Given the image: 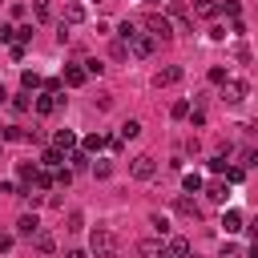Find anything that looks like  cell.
<instances>
[{"instance_id": "obj_3", "label": "cell", "mask_w": 258, "mask_h": 258, "mask_svg": "<svg viewBox=\"0 0 258 258\" xmlns=\"http://www.w3.org/2000/svg\"><path fill=\"white\" fill-rule=\"evenodd\" d=\"M153 48H157V40H153L149 32H137V36L129 40V56H137V60H145V56H153Z\"/></svg>"}, {"instance_id": "obj_21", "label": "cell", "mask_w": 258, "mask_h": 258, "mask_svg": "<svg viewBox=\"0 0 258 258\" xmlns=\"http://www.w3.org/2000/svg\"><path fill=\"white\" fill-rule=\"evenodd\" d=\"M64 161H69V169H85V165H89V153H85V149H73Z\"/></svg>"}, {"instance_id": "obj_42", "label": "cell", "mask_w": 258, "mask_h": 258, "mask_svg": "<svg viewBox=\"0 0 258 258\" xmlns=\"http://www.w3.org/2000/svg\"><path fill=\"white\" fill-rule=\"evenodd\" d=\"M189 121L194 125H206V109H189Z\"/></svg>"}, {"instance_id": "obj_29", "label": "cell", "mask_w": 258, "mask_h": 258, "mask_svg": "<svg viewBox=\"0 0 258 258\" xmlns=\"http://www.w3.org/2000/svg\"><path fill=\"white\" fill-rule=\"evenodd\" d=\"M12 109H16V113H28V109H32V97H28V93H16V97H12Z\"/></svg>"}, {"instance_id": "obj_7", "label": "cell", "mask_w": 258, "mask_h": 258, "mask_svg": "<svg viewBox=\"0 0 258 258\" xmlns=\"http://www.w3.org/2000/svg\"><path fill=\"white\" fill-rule=\"evenodd\" d=\"M40 234V218L36 214H20L16 218V238H36Z\"/></svg>"}, {"instance_id": "obj_43", "label": "cell", "mask_w": 258, "mask_h": 258, "mask_svg": "<svg viewBox=\"0 0 258 258\" xmlns=\"http://www.w3.org/2000/svg\"><path fill=\"white\" fill-rule=\"evenodd\" d=\"M242 165H258V153L254 149H242Z\"/></svg>"}, {"instance_id": "obj_19", "label": "cell", "mask_w": 258, "mask_h": 258, "mask_svg": "<svg viewBox=\"0 0 258 258\" xmlns=\"http://www.w3.org/2000/svg\"><path fill=\"white\" fill-rule=\"evenodd\" d=\"M20 85H24V93H32V89H40L44 81H40V73H32V69H24V73H20Z\"/></svg>"}, {"instance_id": "obj_48", "label": "cell", "mask_w": 258, "mask_h": 258, "mask_svg": "<svg viewBox=\"0 0 258 258\" xmlns=\"http://www.w3.org/2000/svg\"><path fill=\"white\" fill-rule=\"evenodd\" d=\"M141 4H149V8H157V4H161V0H141Z\"/></svg>"}, {"instance_id": "obj_47", "label": "cell", "mask_w": 258, "mask_h": 258, "mask_svg": "<svg viewBox=\"0 0 258 258\" xmlns=\"http://www.w3.org/2000/svg\"><path fill=\"white\" fill-rule=\"evenodd\" d=\"M64 258H89V254H85V250H69Z\"/></svg>"}, {"instance_id": "obj_4", "label": "cell", "mask_w": 258, "mask_h": 258, "mask_svg": "<svg viewBox=\"0 0 258 258\" xmlns=\"http://www.w3.org/2000/svg\"><path fill=\"white\" fill-rule=\"evenodd\" d=\"M129 173H133L137 181H149V177L157 173V161H153L149 153H137V157H133V165H129Z\"/></svg>"}, {"instance_id": "obj_31", "label": "cell", "mask_w": 258, "mask_h": 258, "mask_svg": "<svg viewBox=\"0 0 258 258\" xmlns=\"http://www.w3.org/2000/svg\"><path fill=\"white\" fill-rule=\"evenodd\" d=\"M218 258H246V250H242V246H238V242H226V246H222V254H218Z\"/></svg>"}, {"instance_id": "obj_8", "label": "cell", "mask_w": 258, "mask_h": 258, "mask_svg": "<svg viewBox=\"0 0 258 258\" xmlns=\"http://www.w3.org/2000/svg\"><path fill=\"white\" fill-rule=\"evenodd\" d=\"M85 81H89L85 64H64V77H60V85H69V89H81Z\"/></svg>"}, {"instance_id": "obj_40", "label": "cell", "mask_w": 258, "mask_h": 258, "mask_svg": "<svg viewBox=\"0 0 258 258\" xmlns=\"http://www.w3.org/2000/svg\"><path fill=\"white\" fill-rule=\"evenodd\" d=\"M52 181H56V185H69V181H73V169H56Z\"/></svg>"}, {"instance_id": "obj_25", "label": "cell", "mask_w": 258, "mask_h": 258, "mask_svg": "<svg viewBox=\"0 0 258 258\" xmlns=\"http://www.w3.org/2000/svg\"><path fill=\"white\" fill-rule=\"evenodd\" d=\"M32 40V24H20V28H12V44H28Z\"/></svg>"}, {"instance_id": "obj_17", "label": "cell", "mask_w": 258, "mask_h": 258, "mask_svg": "<svg viewBox=\"0 0 258 258\" xmlns=\"http://www.w3.org/2000/svg\"><path fill=\"white\" fill-rule=\"evenodd\" d=\"M222 226H226V234H238V230H242V214H238V210H226V214H222Z\"/></svg>"}, {"instance_id": "obj_6", "label": "cell", "mask_w": 258, "mask_h": 258, "mask_svg": "<svg viewBox=\"0 0 258 258\" xmlns=\"http://www.w3.org/2000/svg\"><path fill=\"white\" fill-rule=\"evenodd\" d=\"M181 77H185V73H181V64H165V69H157V73H153V85H157V89H169V85H177Z\"/></svg>"}, {"instance_id": "obj_37", "label": "cell", "mask_w": 258, "mask_h": 258, "mask_svg": "<svg viewBox=\"0 0 258 258\" xmlns=\"http://www.w3.org/2000/svg\"><path fill=\"white\" fill-rule=\"evenodd\" d=\"M93 173H97V177H101V181H105V177H109V173H113V165H109V161H93Z\"/></svg>"}, {"instance_id": "obj_36", "label": "cell", "mask_w": 258, "mask_h": 258, "mask_svg": "<svg viewBox=\"0 0 258 258\" xmlns=\"http://www.w3.org/2000/svg\"><path fill=\"white\" fill-rule=\"evenodd\" d=\"M210 169H214V173H226V153H214V157H210Z\"/></svg>"}, {"instance_id": "obj_24", "label": "cell", "mask_w": 258, "mask_h": 258, "mask_svg": "<svg viewBox=\"0 0 258 258\" xmlns=\"http://www.w3.org/2000/svg\"><path fill=\"white\" fill-rule=\"evenodd\" d=\"M137 32H141V28H137V24H133V20H125V24H121V28H117V40H125V44H129V40H133V36H137Z\"/></svg>"}, {"instance_id": "obj_30", "label": "cell", "mask_w": 258, "mask_h": 258, "mask_svg": "<svg viewBox=\"0 0 258 258\" xmlns=\"http://www.w3.org/2000/svg\"><path fill=\"white\" fill-rule=\"evenodd\" d=\"M0 137H4V141H24V137H28V129H20V125H8Z\"/></svg>"}, {"instance_id": "obj_34", "label": "cell", "mask_w": 258, "mask_h": 258, "mask_svg": "<svg viewBox=\"0 0 258 258\" xmlns=\"http://www.w3.org/2000/svg\"><path fill=\"white\" fill-rule=\"evenodd\" d=\"M109 52H113V60H125V56H129V44H125V40H113Z\"/></svg>"}, {"instance_id": "obj_2", "label": "cell", "mask_w": 258, "mask_h": 258, "mask_svg": "<svg viewBox=\"0 0 258 258\" xmlns=\"http://www.w3.org/2000/svg\"><path fill=\"white\" fill-rule=\"evenodd\" d=\"M145 28H149V36H153V40H161V44H169V40H173V24H169V16H157V12H153V16L145 20Z\"/></svg>"}, {"instance_id": "obj_18", "label": "cell", "mask_w": 258, "mask_h": 258, "mask_svg": "<svg viewBox=\"0 0 258 258\" xmlns=\"http://www.w3.org/2000/svg\"><path fill=\"white\" fill-rule=\"evenodd\" d=\"M165 250H169L173 258H189V242H185V238H169V242H165Z\"/></svg>"}, {"instance_id": "obj_23", "label": "cell", "mask_w": 258, "mask_h": 258, "mask_svg": "<svg viewBox=\"0 0 258 258\" xmlns=\"http://www.w3.org/2000/svg\"><path fill=\"white\" fill-rule=\"evenodd\" d=\"M32 242H36V250H40V254H52V250H56V242H52V234H44V230H40V234H36Z\"/></svg>"}, {"instance_id": "obj_45", "label": "cell", "mask_w": 258, "mask_h": 258, "mask_svg": "<svg viewBox=\"0 0 258 258\" xmlns=\"http://www.w3.org/2000/svg\"><path fill=\"white\" fill-rule=\"evenodd\" d=\"M165 4H169V12H181L185 8V0H165Z\"/></svg>"}, {"instance_id": "obj_9", "label": "cell", "mask_w": 258, "mask_h": 258, "mask_svg": "<svg viewBox=\"0 0 258 258\" xmlns=\"http://www.w3.org/2000/svg\"><path fill=\"white\" fill-rule=\"evenodd\" d=\"M173 210H177L181 218H194V222L202 218V206H198L194 198H185V194H177V198H173Z\"/></svg>"}, {"instance_id": "obj_26", "label": "cell", "mask_w": 258, "mask_h": 258, "mask_svg": "<svg viewBox=\"0 0 258 258\" xmlns=\"http://www.w3.org/2000/svg\"><path fill=\"white\" fill-rule=\"evenodd\" d=\"M169 117H173V121H185V117H189V101H173V105H169Z\"/></svg>"}, {"instance_id": "obj_1", "label": "cell", "mask_w": 258, "mask_h": 258, "mask_svg": "<svg viewBox=\"0 0 258 258\" xmlns=\"http://www.w3.org/2000/svg\"><path fill=\"white\" fill-rule=\"evenodd\" d=\"M89 250H93L97 258H117V254H121V242H117V234H113V230L97 226V230L89 234Z\"/></svg>"}, {"instance_id": "obj_20", "label": "cell", "mask_w": 258, "mask_h": 258, "mask_svg": "<svg viewBox=\"0 0 258 258\" xmlns=\"http://www.w3.org/2000/svg\"><path fill=\"white\" fill-rule=\"evenodd\" d=\"M133 137H141V121H133V117H129V121L121 125V141H133Z\"/></svg>"}, {"instance_id": "obj_33", "label": "cell", "mask_w": 258, "mask_h": 258, "mask_svg": "<svg viewBox=\"0 0 258 258\" xmlns=\"http://www.w3.org/2000/svg\"><path fill=\"white\" fill-rule=\"evenodd\" d=\"M194 12H198V16H206V20H210V16H218V4H210V0H202V4H198V8H194Z\"/></svg>"}, {"instance_id": "obj_39", "label": "cell", "mask_w": 258, "mask_h": 258, "mask_svg": "<svg viewBox=\"0 0 258 258\" xmlns=\"http://www.w3.org/2000/svg\"><path fill=\"white\" fill-rule=\"evenodd\" d=\"M32 16H36V20H48V4L36 0V4H32Z\"/></svg>"}, {"instance_id": "obj_46", "label": "cell", "mask_w": 258, "mask_h": 258, "mask_svg": "<svg viewBox=\"0 0 258 258\" xmlns=\"http://www.w3.org/2000/svg\"><path fill=\"white\" fill-rule=\"evenodd\" d=\"M242 230H250V238H254V242H258V218H254V222H250V226H242Z\"/></svg>"}, {"instance_id": "obj_41", "label": "cell", "mask_w": 258, "mask_h": 258, "mask_svg": "<svg viewBox=\"0 0 258 258\" xmlns=\"http://www.w3.org/2000/svg\"><path fill=\"white\" fill-rule=\"evenodd\" d=\"M101 69H105V64H101V60H85V73H89V77H97V73H101Z\"/></svg>"}, {"instance_id": "obj_12", "label": "cell", "mask_w": 258, "mask_h": 258, "mask_svg": "<svg viewBox=\"0 0 258 258\" xmlns=\"http://www.w3.org/2000/svg\"><path fill=\"white\" fill-rule=\"evenodd\" d=\"M81 20H85V4L69 0V4H64V20H60V24H69V28H73V24H81Z\"/></svg>"}, {"instance_id": "obj_28", "label": "cell", "mask_w": 258, "mask_h": 258, "mask_svg": "<svg viewBox=\"0 0 258 258\" xmlns=\"http://www.w3.org/2000/svg\"><path fill=\"white\" fill-rule=\"evenodd\" d=\"M206 77H210V85H226V81H230L222 64H210V73H206Z\"/></svg>"}, {"instance_id": "obj_15", "label": "cell", "mask_w": 258, "mask_h": 258, "mask_svg": "<svg viewBox=\"0 0 258 258\" xmlns=\"http://www.w3.org/2000/svg\"><path fill=\"white\" fill-rule=\"evenodd\" d=\"M32 105H36V113H40V117H48V113L56 109V93H40Z\"/></svg>"}, {"instance_id": "obj_16", "label": "cell", "mask_w": 258, "mask_h": 258, "mask_svg": "<svg viewBox=\"0 0 258 258\" xmlns=\"http://www.w3.org/2000/svg\"><path fill=\"white\" fill-rule=\"evenodd\" d=\"M206 198H210V202H226V198H230L226 181H210V185H206Z\"/></svg>"}, {"instance_id": "obj_27", "label": "cell", "mask_w": 258, "mask_h": 258, "mask_svg": "<svg viewBox=\"0 0 258 258\" xmlns=\"http://www.w3.org/2000/svg\"><path fill=\"white\" fill-rule=\"evenodd\" d=\"M181 185H185V194H198L206 181H202V173H185V177H181Z\"/></svg>"}, {"instance_id": "obj_44", "label": "cell", "mask_w": 258, "mask_h": 258, "mask_svg": "<svg viewBox=\"0 0 258 258\" xmlns=\"http://www.w3.org/2000/svg\"><path fill=\"white\" fill-rule=\"evenodd\" d=\"M8 246H12V234H0V254H4Z\"/></svg>"}, {"instance_id": "obj_32", "label": "cell", "mask_w": 258, "mask_h": 258, "mask_svg": "<svg viewBox=\"0 0 258 258\" xmlns=\"http://www.w3.org/2000/svg\"><path fill=\"white\" fill-rule=\"evenodd\" d=\"M32 185H36V189H48V185H52V173H48V169H36Z\"/></svg>"}, {"instance_id": "obj_10", "label": "cell", "mask_w": 258, "mask_h": 258, "mask_svg": "<svg viewBox=\"0 0 258 258\" xmlns=\"http://www.w3.org/2000/svg\"><path fill=\"white\" fill-rule=\"evenodd\" d=\"M52 149L73 153V149H77V133H73V129H56V133H52Z\"/></svg>"}, {"instance_id": "obj_14", "label": "cell", "mask_w": 258, "mask_h": 258, "mask_svg": "<svg viewBox=\"0 0 258 258\" xmlns=\"http://www.w3.org/2000/svg\"><path fill=\"white\" fill-rule=\"evenodd\" d=\"M60 165H64V153L60 149H44L40 153V169H60Z\"/></svg>"}, {"instance_id": "obj_5", "label": "cell", "mask_w": 258, "mask_h": 258, "mask_svg": "<svg viewBox=\"0 0 258 258\" xmlns=\"http://www.w3.org/2000/svg\"><path fill=\"white\" fill-rule=\"evenodd\" d=\"M246 93H250L246 81H226V85H222V101H226V105H242Z\"/></svg>"}, {"instance_id": "obj_38", "label": "cell", "mask_w": 258, "mask_h": 258, "mask_svg": "<svg viewBox=\"0 0 258 258\" xmlns=\"http://www.w3.org/2000/svg\"><path fill=\"white\" fill-rule=\"evenodd\" d=\"M222 12H226L230 20H238V12H242V8H238V0H226V4H222Z\"/></svg>"}, {"instance_id": "obj_35", "label": "cell", "mask_w": 258, "mask_h": 258, "mask_svg": "<svg viewBox=\"0 0 258 258\" xmlns=\"http://www.w3.org/2000/svg\"><path fill=\"white\" fill-rule=\"evenodd\" d=\"M149 226H153L157 234H169V218H161V214H153V218H149Z\"/></svg>"}, {"instance_id": "obj_22", "label": "cell", "mask_w": 258, "mask_h": 258, "mask_svg": "<svg viewBox=\"0 0 258 258\" xmlns=\"http://www.w3.org/2000/svg\"><path fill=\"white\" fill-rule=\"evenodd\" d=\"M64 230H69V234H81V230H85V214H81V210H73V214H69V222H64Z\"/></svg>"}, {"instance_id": "obj_11", "label": "cell", "mask_w": 258, "mask_h": 258, "mask_svg": "<svg viewBox=\"0 0 258 258\" xmlns=\"http://www.w3.org/2000/svg\"><path fill=\"white\" fill-rule=\"evenodd\" d=\"M137 254H141V258H161V254H165V242H161V238H141V242H137Z\"/></svg>"}, {"instance_id": "obj_13", "label": "cell", "mask_w": 258, "mask_h": 258, "mask_svg": "<svg viewBox=\"0 0 258 258\" xmlns=\"http://www.w3.org/2000/svg\"><path fill=\"white\" fill-rule=\"evenodd\" d=\"M81 149H85V153H101V149H109V137H105V133H89V137L81 141Z\"/></svg>"}]
</instances>
